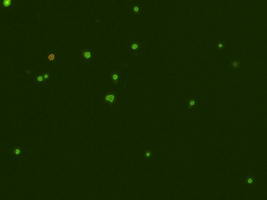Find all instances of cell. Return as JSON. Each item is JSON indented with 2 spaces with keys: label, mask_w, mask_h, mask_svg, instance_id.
Listing matches in <instances>:
<instances>
[{
  "label": "cell",
  "mask_w": 267,
  "mask_h": 200,
  "mask_svg": "<svg viewBox=\"0 0 267 200\" xmlns=\"http://www.w3.org/2000/svg\"><path fill=\"white\" fill-rule=\"evenodd\" d=\"M94 49L91 47H84L81 51V57L85 61H91L94 59Z\"/></svg>",
  "instance_id": "1"
},
{
  "label": "cell",
  "mask_w": 267,
  "mask_h": 200,
  "mask_svg": "<svg viewBox=\"0 0 267 200\" xmlns=\"http://www.w3.org/2000/svg\"><path fill=\"white\" fill-rule=\"evenodd\" d=\"M116 96L113 93H105L103 96V100L104 102V106H109L114 104L116 101Z\"/></svg>",
  "instance_id": "2"
},
{
  "label": "cell",
  "mask_w": 267,
  "mask_h": 200,
  "mask_svg": "<svg viewBox=\"0 0 267 200\" xmlns=\"http://www.w3.org/2000/svg\"><path fill=\"white\" fill-rule=\"evenodd\" d=\"M25 152V148L21 147L19 146L15 147L13 149V153H14V161L18 160V161H21V155Z\"/></svg>",
  "instance_id": "3"
},
{
  "label": "cell",
  "mask_w": 267,
  "mask_h": 200,
  "mask_svg": "<svg viewBox=\"0 0 267 200\" xmlns=\"http://www.w3.org/2000/svg\"><path fill=\"white\" fill-rule=\"evenodd\" d=\"M33 82L38 85L42 86L43 87H46V84L47 80L44 78L42 75H35L33 76Z\"/></svg>",
  "instance_id": "4"
},
{
  "label": "cell",
  "mask_w": 267,
  "mask_h": 200,
  "mask_svg": "<svg viewBox=\"0 0 267 200\" xmlns=\"http://www.w3.org/2000/svg\"><path fill=\"white\" fill-rule=\"evenodd\" d=\"M139 47V44L136 41L130 42L127 46V49L130 52H132L134 54H135L137 53V51H138Z\"/></svg>",
  "instance_id": "5"
},
{
  "label": "cell",
  "mask_w": 267,
  "mask_h": 200,
  "mask_svg": "<svg viewBox=\"0 0 267 200\" xmlns=\"http://www.w3.org/2000/svg\"><path fill=\"white\" fill-rule=\"evenodd\" d=\"M110 79L113 83H117L120 78V74L117 72H113L110 74Z\"/></svg>",
  "instance_id": "6"
},
{
  "label": "cell",
  "mask_w": 267,
  "mask_h": 200,
  "mask_svg": "<svg viewBox=\"0 0 267 200\" xmlns=\"http://www.w3.org/2000/svg\"><path fill=\"white\" fill-rule=\"evenodd\" d=\"M48 59L49 61V64L52 65L54 62H55L57 60L58 58V56L57 54L54 53H49L48 55Z\"/></svg>",
  "instance_id": "7"
},
{
  "label": "cell",
  "mask_w": 267,
  "mask_h": 200,
  "mask_svg": "<svg viewBox=\"0 0 267 200\" xmlns=\"http://www.w3.org/2000/svg\"><path fill=\"white\" fill-rule=\"evenodd\" d=\"M245 182H246V184L247 185H248V186H254L255 185V178L253 176H251V175H249L246 178Z\"/></svg>",
  "instance_id": "8"
},
{
  "label": "cell",
  "mask_w": 267,
  "mask_h": 200,
  "mask_svg": "<svg viewBox=\"0 0 267 200\" xmlns=\"http://www.w3.org/2000/svg\"><path fill=\"white\" fill-rule=\"evenodd\" d=\"M197 103V101L196 99H190L188 101V102L187 103V105L188 107H192L193 106H195Z\"/></svg>",
  "instance_id": "9"
},
{
  "label": "cell",
  "mask_w": 267,
  "mask_h": 200,
  "mask_svg": "<svg viewBox=\"0 0 267 200\" xmlns=\"http://www.w3.org/2000/svg\"><path fill=\"white\" fill-rule=\"evenodd\" d=\"M2 5L5 7H7L11 6L13 0H2Z\"/></svg>",
  "instance_id": "10"
},
{
  "label": "cell",
  "mask_w": 267,
  "mask_h": 200,
  "mask_svg": "<svg viewBox=\"0 0 267 200\" xmlns=\"http://www.w3.org/2000/svg\"><path fill=\"white\" fill-rule=\"evenodd\" d=\"M43 76L44 77V78L47 80H50V78H51V75H50L49 73H48V72L44 73L43 74Z\"/></svg>",
  "instance_id": "11"
},
{
  "label": "cell",
  "mask_w": 267,
  "mask_h": 200,
  "mask_svg": "<svg viewBox=\"0 0 267 200\" xmlns=\"http://www.w3.org/2000/svg\"><path fill=\"white\" fill-rule=\"evenodd\" d=\"M145 156L149 158H150L152 156V153L150 151H149V150H148V151H146L145 153Z\"/></svg>",
  "instance_id": "12"
},
{
  "label": "cell",
  "mask_w": 267,
  "mask_h": 200,
  "mask_svg": "<svg viewBox=\"0 0 267 200\" xmlns=\"http://www.w3.org/2000/svg\"><path fill=\"white\" fill-rule=\"evenodd\" d=\"M133 9H134V11L135 12H138L139 11V8L138 6H135L134 7H133Z\"/></svg>",
  "instance_id": "13"
}]
</instances>
